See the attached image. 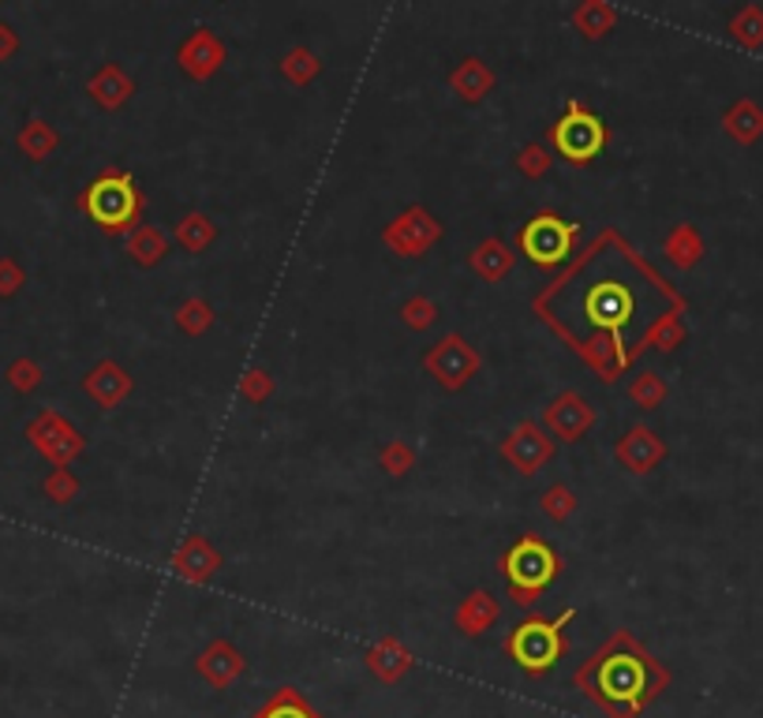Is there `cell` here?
I'll list each match as a JSON object with an SVG mask.
<instances>
[{"label": "cell", "instance_id": "27", "mask_svg": "<svg viewBox=\"0 0 763 718\" xmlns=\"http://www.w3.org/2000/svg\"><path fill=\"white\" fill-rule=\"evenodd\" d=\"M723 128H726V135L738 139V143H744V146L756 143V139L763 135V109L756 101L741 98L738 105H730V109H726Z\"/></svg>", "mask_w": 763, "mask_h": 718}, {"label": "cell", "instance_id": "6", "mask_svg": "<svg viewBox=\"0 0 763 718\" xmlns=\"http://www.w3.org/2000/svg\"><path fill=\"white\" fill-rule=\"evenodd\" d=\"M576 240H581V225L543 210L516 236V251L539 270H558L569 259V251L576 248Z\"/></svg>", "mask_w": 763, "mask_h": 718}, {"label": "cell", "instance_id": "39", "mask_svg": "<svg viewBox=\"0 0 763 718\" xmlns=\"http://www.w3.org/2000/svg\"><path fill=\"white\" fill-rule=\"evenodd\" d=\"M46 490H49V498H52V502L68 505V502H72V498L79 494V479H75V476H72V471H68V468H57V471H52V476H49Z\"/></svg>", "mask_w": 763, "mask_h": 718}, {"label": "cell", "instance_id": "29", "mask_svg": "<svg viewBox=\"0 0 763 718\" xmlns=\"http://www.w3.org/2000/svg\"><path fill=\"white\" fill-rule=\"evenodd\" d=\"M251 718H322L319 711L311 707V699H307L300 689H277L274 696L266 699V704L259 707Z\"/></svg>", "mask_w": 763, "mask_h": 718}, {"label": "cell", "instance_id": "42", "mask_svg": "<svg viewBox=\"0 0 763 718\" xmlns=\"http://www.w3.org/2000/svg\"><path fill=\"white\" fill-rule=\"evenodd\" d=\"M15 41H12V34H8V26H0V52H8Z\"/></svg>", "mask_w": 763, "mask_h": 718}, {"label": "cell", "instance_id": "8", "mask_svg": "<svg viewBox=\"0 0 763 718\" xmlns=\"http://www.w3.org/2000/svg\"><path fill=\"white\" fill-rule=\"evenodd\" d=\"M442 240V222L427 206H405L393 222H385L382 243L397 259H424Z\"/></svg>", "mask_w": 763, "mask_h": 718}, {"label": "cell", "instance_id": "5", "mask_svg": "<svg viewBox=\"0 0 763 718\" xmlns=\"http://www.w3.org/2000/svg\"><path fill=\"white\" fill-rule=\"evenodd\" d=\"M547 143H550V151L565 157L569 165L584 169V165H592L595 157L607 151L610 131H607V124H603L599 112H592L584 101L569 98L561 120H555L547 131Z\"/></svg>", "mask_w": 763, "mask_h": 718}, {"label": "cell", "instance_id": "4", "mask_svg": "<svg viewBox=\"0 0 763 718\" xmlns=\"http://www.w3.org/2000/svg\"><path fill=\"white\" fill-rule=\"evenodd\" d=\"M498 565H502L509 599H513L516 607H532L561 573V558L555 554V547L543 536H535V531H524V536L505 550Z\"/></svg>", "mask_w": 763, "mask_h": 718}, {"label": "cell", "instance_id": "41", "mask_svg": "<svg viewBox=\"0 0 763 718\" xmlns=\"http://www.w3.org/2000/svg\"><path fill=\"white\" fill-rule=\"evenodd\" d=\"M23 285V270L15 262H0V292H15Z\"/></svg>", "mask_w": 763, "mask_h": 718}, {"label": "cell", "instance_id": "34", "mask_svg": "<svg viewBox=\"0 0 763 718\" xmlns=\"http://www.w3.org/2000/svg\"><path fill=\"white\" fill-rule=\"evenodd\" d=\"M550 169H555V151L543 143H524L521 151H516V172H521L524 180H543L550 177Z\"/></svg>", "mask_w": 763, "mask_h": 718}, {"label": "cell", "instance_id": "19", "mask_svg": "<svg viewBox=\"0 0 763 718\" xmlns=\"http://www.w3.org/2000/svg\"><path fill=\"white\" fill-rule=\"evenodd\" d=\"M363 662H367V670H371V678H379L382 685H397V681L416 667V655H412L397 636H382L379 644L367 647Z\"/></svg>", "mask_w": 763, "mask_h": 718}, {"label": "cell", "instance_id": "35", "mask_svg": "<svg viewBox=\"0 0 763 718\" xmlns=\"http://www.w3.org/2000/svg\"><path fill=\"white\" fill-rule=\"evenodd\" d=\"M730 38L741 41L744 49H756L763 46V8L756 4H744L738 15L730 20Z\"/></svg>", "mask_w": 763, "mask_h": 718}, {"label": "cell", "instance_id": "28", "mask_svg": "<svg viewBox=\"0 0 763 718\" xmlns=\"http://www.w3.org/2000/svg\"><path fill=\"white\" fill-rule=\"evenodd\" d=\"M319 75H322V57L311 46H293L285 57H281V79H285V83H293L296 91L311 86Z\"/></svg>", "mask_w": 763, "mask_h": 718}, {"label": "cell", "instance_id": "10", "mask_svg": "<svg viewBox=\"0 0 763 718\" xmlns=\"http://www.w3.org/2000/svg\"><path fill=\"white\" fill-rule=\"evenodd\" d=\"M595 419H599L595 405H587L576 390H561L558 397L543 408L539 427L555 438V442H581V438L595 427Z\"/></svg>", "mask_w": 763, "mask_h": 718}, {"label": "cell", "instance_id": "33", "mask_svg": "<svg viewBox=\"0 0 763 718\" xmlns=\"http://www.w3.org/2000/svg\"><path fill=\"white\" fill-rule=\"evenodd\" d=\"M379 468L390 479H405L408 471L416 468V450H412V442H405V438H393V442H385L382 450H379Z\"/></svg>", "mask_w": 763, "mask_h": 718}, {"label": "cell", "instance_id": "38", "mask_svg": "<svg viewBox=\"0 0 763 718\" xmlns=\"http://www.w3.org/2000/svg\"><path fill=\"white\" fill-rule=\"evenodd\" d=\"M20 146L34 157V161H41V157L52 154V146H57V131H52L49 124H41V120H34V124L20 135Z\"/></svg>", "mask_w": 763, "mask_h": 718}, {"label": "cell", "instance_id": "3", "mask_svg": "<svg viewBox=\"0 0 763 718\" xmlns=\"http://www.w3.org/2000/svg\"><path fill=\"white\" fill-rule=\"evenodd\" d=\"M576 618V607L561 610L558 618H524L513 633L505 636V655L516 662L528 678H543L561 662V655L569 651L565 625Z\"/></svg>", "mask_w": 763, "mask_h": 718}, {"label": "cell", "instance_id": "18", "mask_svg": "<svg viewBox=\"0 0 763 718\" xmlns=\"http://www.w3.org/2000/svg\"><path fill=\"white\" fill-rule=\"evenodd\" d=\"M468 270L479 277V282L502 285L505 277L516 270V251L509 248L505 240H498V236H487V240H479L476 248L468 251Z\"/></svg>", "mask_w": 763, "mask_h": 718}, {"label": "cell", "instance_id": "2", "mask_svg": "<svg viewBox=\"0 0 763 718\" xmlns=\"http://www.w3.org/2000/svg\"><path fill=\"white\" fill-rule=\"evenodd\" d=\"M79 206L86 210L98 229L128 236L143 225V191L135 188V177L124 169H105L91 188L79 195Z\"/></svg>", "mask_w": 763, "mask_h": 718}, {"label": "cell", "instance_id": "37", "mask_svg": "<svg viewBox=\"0 0 763 718\" xmlns=\"http://www.w3.org/2000/svg\"><path fill=\"white\" fill-rule=\"evenodd\" d=\"M401 322H405L408 330H416V334H424V330H431L438 322V303L424 292L408 296V300L401 303Z\"/></svg>", "mask_w": 763, "mask_h": 718}, {"label": "cell", "instance_id": "31", "mask_svg": "<svg viewBox=\"0 0 763 718\" xmlns=\"http://www.w3.org/2000/svg\"><path fill=\"white\" fill-rule=\"evenodd\" d=\"M681 314H685V308H670L666 314H659V322L647 330V345L659 348V352H673L685 340V319Z\"/></svg>", "mask_w": 763, "mask_h": 718}, {"label": "cell", "instance_id": "25", "mask_svg": "<svg viewBox=\"0 0 763 718\" xmlns=\"http://www.w3.org/2000/svg\"><path fill=\"white\" fill-rule=\"evenodd\" d=\"M663 255L673 270H692L700 259H704V236H700L696 225H673L670 236L663 243Z\"/></svg>", "mask_w": 763, "mask_h": 718}, {"label": "cell", "instance_id": "22", "mask_svg": "<svg viewBox=\"0 0 763 718\" xmlns=\"http://www.w3.org/2000/svg\"><path fill=\"white\" fill-rule=\"evenodd\" d=\"M124 248H128V259L135 262V266L154 270L157 262H162L165 255H169L172 240H169V232L157 229V225H139V229H131V232H128Z\"/></svg>", "mask_w": 763, "mask_h": 718}, {"label": "cell", "instance_id": "15", "mask_svg": "<svg viewBox=\"0 0 763 718\" xmlns=\"http://www.w3.org/2000/svg\"><path fill=\"white\" fill-rule=\"evenodd\" d=\"M195 673L206 681L210 689H229L236 678H243L248 673V659H243V651L229 641H210L203 651H199L195 659Z\"/></svg>", "mask_w": 763, "mask_h": 718}, {"label": "cell", "instance_id": "13", "mask_svg": "<svg viewBox=\"0 0 763 718\" xmlns=\"http://www.w3.org/2000/svg\"><path fill=\"white\" fill-rule=\"evenodd\" d=\"M666 453H670L666 442L647 423H633L618 438V445H613V460H618L629 476H652L666 460Z\"/></svg>", "mask_w": 763, "mask_h": 718}, {"label": "cell", "instance_id": "26", "mask_svg": "<svg viewBox=\"0 0 763 718\" xmlns=\"http://www.w3.org/2000/svg\"><path fill=\"white\" fill-rule=\"evenodd\" d=\"M172 322H177V330L183 337H203L214 330L217 311H214V303L203 300V296H183V300L177 303V311H172Z\"/></svg>", "mask_w": 763, "mask_h": 718}, {"label": "cell", "instance_id": "17", "mask_svg": "<svg viewBox=\"0 0 763 718\" xmlns=\"http://www.w3.org/2000/svg\"><path fill=\"white\" fill-rule=\"evenodd\" d=\"M498 618H502V602L487 588H472L453 610V625L461 636H484L498 625Z\"/></svg>", "mask_w": 763, "mask_h": 718}, {"label": "cell", "instance_id": "32", "mask_svg": "<svg viewBox=\"0 0 763 718\" xmlns=\"http://www.w3.org/2000/svg\"><path fill=\"white\" fill-rule=\"evenodd\" d=\"M539 510L547 513V520L565 524V520H573V513H576V510H581V498L573 494V487H565V483H550V487L539 494Z\"/></svg>", "mask_w": 763, "mask_h": 718}, {"label": "cell", "instance_id": "11", "mask_svg": "<svg viewBox=\"0 0 763 718\" xmlns=\"http://www.w3.org/2000/svg\"><path fill=\"white\" fill-rule=\"evenodd\" d=\"M225 60H229V49H225V41L217 38L210 26H195V31H191L188 38H183L180 46H177L180 72L188 75V79H195V83H206V79H214L225 68Z\"/></svg>", "mask_w": 763, "mask_h": 718}, {"label": "cell", "instance_id": "24", "mask_svg": "<svg viewBox=\"0 0 763 718\" xmlns=\"http://www.w3.org/2000/svg\"><path fill=\"white\" fill-rule=\"evenodd\" d=\"M172 240H177L188 255H203V251L214 248L217 225L210 222L203 210H188V214H180L177 225H172Z\"/></svg>", "mask_w": 763, "mask_h": 718}, {"label": "cell", "instance_id": "23", "mask_svg": "<svg viewBox=\"0 0 763 718\" xmlns=\"http://www.w3.org/2000/svg\"><path fill=\"white\" fill-rule=\"evenodd\" d=\"M569 23L581 31V38L587 41H603L607 34L618 26V8L610 0H581L569 15Z\"/></svg>", "mask_w": 763, "mask_h": 718}, {"label": "cell", "instance_id": "30", "mask_svg": "<svg viewBox=\"0 0 763 718\" xmlns=\"http://www.w3.org/2000/svg\"><path fill=\"white\" fill-rule=\"evenodd\" d=\"M625 393L640 411H655L666 397H670V385H666V379L659 371H640L636 379L629 382Z\"/></svg>", "mask_w": 763, "mask_h": 718}, {"label": "cell", "instance_id": "7", "mask_svg": "<svg viewBox=\"0 0 763 718\" xmlns=\"http://www.w3.org/2000/svg\"><path fill=\"white\" fill-rule=\"evenodd\" d=\"M424 367L445 393H461L464 385L479 374V367H484V352H479L472 340H464V334L453 330V334H445L438 345L427 348Z\"/></svg>", "mask_w": 763, "mask_h": 718}, {"label": "cell", "instance_id": "16", "mask_svg": "<svg viewBox=\"0 0 763 718\" xmlns=\"http://www.w3.org/2000/svg\"><path fill=\"white\" fill-rule=\"evenodd\" d=\"M83 390L98 408L112 411L131 397L135 382H131V374L117 363V359H98V363H94V371L83 379Z\"/></svg>", "mask_w": 763, "mask_h": 718}, {"label": "cell", "instance_id": "12", "mask_svg": "<svg viewBox=\"0 0 763 718\" xmlns=\"http://www.w3.org/2000/svg\"><path fill=\"white\" fill-rule=\"evenodd\" d=\"M169 565H172V576H180L183 584H195V588H203V584H210L217 573H222L225 558H222V550H217L214 542L195 531V536H183L177 542Z\"/></svg>", "mask_w": 763, "mask_h": 718}, {"label": "cell", "instance_id": "40", "mask_svg": "<svg viewBox=\"0 0 763 718\" xmlns=\"http://www.w3.org/2000/svg\"><path fill=\"white\" fill-rule=\"evenodd\" d=\"M38 379H41V374H38V367H34L31 359H23V363L12 367V382L20 385V390H34V385H38Z\"/></svg>", "mask_w": 763, "mask_h": 718}, {"label": "cell", "instance_id": "9", "mask_svg": "<svg viewBox=\"0 0 763 718\" xmlns=\"http://www.w3.org/2000/svg\"><path fill=\"white\" fill-rule=\"evenodd\" d=\"M498 450H502V460L513 464L521 476H539V471L555 460L558 442L543 431L535 419H521V423H516L513 431L502 438V445H498Z\"/></svg>", "mask_w": 763, "mask_h": 718}, {"label": "cell", "instance_id": "14", "mask_svg": "<svg viewBox=\"0 0 763 718\" xmlns=\"http://www.w3.org/2000/svg\"><path fill=\"white\" fill-rule=\"evenodd\" d=\"M31 438L38 442V450L46 453L57 468H68L86 445L83 434H79L64 416H57V411H41L38 423L31 427Z\"/></svg>", "mask_w": 763, "mask_h": 718}, {"label": "cell", "instance_id": "36", "mask_svg": "<svg viewBox=\"0 0 763 718\" xmlns=\"http://www.w3.org/2000/svg\"><path fill=\"white\" fill-rule=\"evenodd\" d=\"M236 390H240V397L248 400V405H266V400L274 397L277 382L266 367H248V371L240 374V385H236Z\"/></svg>", "mask_w": 763, "mask_h": 718}, {"label": "cell", "instance_id": "21", "mask_svg": "<svg viewBox=\"0 0 763 718\" xmlns=\"http://www.w3.org/2000/svg\"><path fill=\"white\" fill-rule=\"evenodd\" d=\"M86 91H91V98L98 101L105 112H117L135 98V79H131L120 64H102L98 72L91 75Z\"/></svg>", "mask_w": 763, "mask_h": 718}, {"label": "cell", "instance_id": "1", "mask_svg": "<svg viewBox=\"0 0 763 718\" xmlns=\"http://www.w3.org/2000/svg\"><path fill=\"white\" fill-rule=\"evenodd\" d=\"M573 681L607 718H640L670 685V673L633 633L618 629Z\"/></svg>", "mask_w": 763, "mask_h": 718}, {"label": "cell", "instance_id": "20", "mask_svg": "<svg viewBox=\"0 0 763 718\" xmlns=\"http://www.w3.org/2000/svg\"><path fill=\"white\" fill-rule=\"evenodd\" d=\"M450 91L457 94L464 105H479L494 91V72L484 57H461L450 72Z\"/></svg>", "mask_w": 763, "mask_h": 718}]
</instances>
